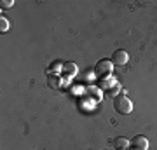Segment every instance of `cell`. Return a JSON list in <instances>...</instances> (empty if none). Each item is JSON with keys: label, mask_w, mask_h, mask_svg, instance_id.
<instances>
[{"label": "cell", "mask_w": 157, "mask_h": 150, "mask_svg": "<svg viewBox=\"0 0 157 150\" xmlns=\"http://www.w3.org/2000/svg\"><path fill=\"white\" fill-rule=\"evenodd\" d=\"M113 106H115V110L119 112V113H122V115H128V113H131V110H133V103H131V100H129L128 96H117L115 100H113Z\"/></svg>", "instance_id": "1"}, {"label": "cell", "mask_w": 157, "mask_h": 150, "mask_svg": "<svg viewBox=\"0 0 157 150\" xmlns=\"http://www.w3.org/2000/svg\"><path fill=\"white\" fill-rule=\"evenodd\" d=\"M128 61H129V56H128V52L122 51V49L115 51V52L112 54V63L113 65H117V67H124Z\"/></svg>", "instance_id": "2"}, {"label": "cell", "mask_w": 157, "mask_h": 150, "mask_svg": "<svg viewBox=\"0 0 157 150\" xmlns=\"http://www.w3.org/2000/svg\"><path fill=\"white\" fill-rule=\"evenodd\" d=\"M131 147H133V150H147L148 148V140L143 134H136L135 138L131 140Z\"/></svg>", "instance_id": "3"}, {"label": "cell", "mask_w": 157, "mask_h": 150, "mask_svg": "<svg viewBox=\"0 0 157 150\" xmlns=\"http://www.w3.org/2000/svg\"><path fill=\"white\" fill-rule=\"evenodd\" d=\"M112 65L113 63L110 61V60H101V61H98V65H96V73H98V75H108L113 68Z\"/></svg>", "instance_id": "4"}, {"label": "cell", "mask_w": 157, "mask_h": 150, "mask_svg": "<svg viewBox=\"0 0 157 150\" xmlns=\"http://www.w3.org/2000/svg\"><path fill=\"white\" fill-rule=\"evenodd\" d=\"M63 72L67 73V77H73L77 73V65L75 63H65L63 65Z\"/></svg>", "instance_id": "5"}, {"label": "cell", "mask_w": 157, "mask_h": 150, "mask_svg": "<svg viewBox=\"0 0 157 150\" xmlns=\"http://www.w3.org/2000/svg\"><path fill=\"white\" fill-rule=\"evenodd\" d=\"M113 145H115V148L117 150H126L129 147V140L126 138H117L115 141H113Z\"/></svg>", "instance_id": "6"}, {"label": "cell", "mask_w": 157, "mask_h": 150, "mask_svg": "<svg viewBox=\"0 0 157 150\" xmlns=\"http://www.w3.org/2000/svg\"><path fill=\"white\" fill-rule=\"evenodd\" d=\"M7 30H9V21L2 16V17H0V32L4 33V32H7Z\"/></svg>", "instance_id": "7"}, {"label": "cell", "mask_w": 157, "mask_h": 150, "mask_svg": "<svg viewBox=\"0 0 157 150\" xmlns=\"http://www.w3.org/2000/svg\"><path fill=\"white\" fill-rule=\"evenodd\" d=\"M56 80H58L56 77H51V79H49V86H51V87H54V89H56V87H59V84H58Z\"/></svg>", "instance_id": "8"}, {"label": "cell", "mask_w": 157, "mask_h": 150, "mask_svg": "<svg viewBox=\"0 0 157 150\" xmlns=\"http://www.w3.org/2000/svg\"><path fill=\"white\" fill-rule=\"evenodd\" d=\"M12 6V0H2V4H0V7L2 9H7V7Z\"/></svg>", "instance_id": "9"}]
</instances>
